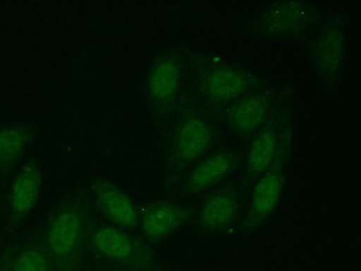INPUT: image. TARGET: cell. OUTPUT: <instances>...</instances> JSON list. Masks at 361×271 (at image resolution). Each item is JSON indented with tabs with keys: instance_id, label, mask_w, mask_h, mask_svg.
<instances>
[{
	"instance_id": "obj_1",
	"label": "cell",
	"mask_w": 361,
	"mask_h": 271,
	"mask_svg": "<svg viewBox=\"0 0 361 271\" xmlns=\"http://www.w3.org/2000/svg\"><path fill=\"white\" fill-rule=\"evenodd\" d=\"M92 224L84 199L69 195L54 210L44 232V251L54 267L71 271L80 263Z\"/></svg>"
},
{
	"instance_id": "obj_2",
	"label": "cell",
	"mask_w": 361,
	"mask_h": 271,
	"mask_svg": "<svg viewBox=\"0 0 361 271\" xmlns=\"http://www.w3.org/2000/svg\"><path fill=\"white\" fill-rule=\"evenodd\" d=\"M325 13L305 0H278L249 19L245 32L259 42H308Z\"/></svg>"
},
{
	"instance_id": "obj_3",
	"label": "cell",
	"mask_w": 361,
	"mask_h": 271,
	"mask_svg": "<svg viewBox=\"0 0 361 271\" xmlns=\"http://www.w3.org/2000/svg\"><path fill=\"white\" fill-rule=\"evenodd\" d=\"M348 15L329 11L308 42V60L317 80L329 92H339L347 67L349 44Z\"/></svg>"
},
{
	"instance_id": "obj_4",
	"label": "cell",
	"mask_w": 361,
	"mask_h": 271,
	"mask_svg": "<svg viewBox=\"0 0 361 271\" xmlns=\"http://www.w3.org/2000/svg\"><path fill=\"white\" fill-rule=\"evenodd\" d=\"M192 71L197 92L212 109L223 112L235 100L262 87L256 73L225 58L197 56Z\"/></svg>"
},
{
	"instance_id": "obj_5",
	"label": "cell",
	"mask_w": 361,
	"mask_h": 271,
	"mask_svg": "<svg viewBox=\"0 0 361 271\" xmlns=\"http://www.w3.org/2000/svg\"><path fill=\"white\" fill-rule=\"evenodd\" d=\"M215 141V127L200 112H186L176 120L164 145L167 183H178L195 164L212 152Z\"/></svg>"
},
{
	"instance_id": "obj_6",
	"label": "cell",
	"mask_w": 361,
	"mask_h": 271,
	"mask_svg": "<svg viewBox=\"0 0 361 271\" xmlns=\"http://www.w3.org/2000/svg\"><path fill=\"white\" fill-rule=\"evenodd\" d=\"M248 140L243 159V181L247 187L278 162H287L290 156L293 133L288 109L276 107L269 121Z\"/></svg>"
},
{
	"instance_id": "obj_7",
	"label": "cell",
	"mask_w": 361,
	"mask_h": 271,
	"mask_svg": "<svg viewBox=\"0 0 361 271\" xmlns=\"http://www.w3.org/2000/svg\"><path fill=\"white\" fill-rule=\"evenodd\" d=\"M88 243L94 255L113 263L114 267L131 271H154L157 266L156 255L148 243L113 224L92 226Z\"/></svg>"
},
{
	"instance_id": "obj_8",
	"label": "cell",
	"mask_w": 361,
	"mask_h": 271,
	"mask_svg": "<svg viewBox=\"0 0 361 271\" xmlns=\"http://www.w3.org/2000/svg\"><path fill=\"white\" fill-rule=\"evenodd\" d=\"M186 81V63L176 52H164L146 73L144 95L148 110L156 119H167L180 102Z\"/></svg>"
},
{
	"instance_id": "obj_9",
	"label": "cell",
	"mask_w": 361,
	"mask_h": 271,
	"mask_svg": "<svg viewBox=\"0 0 361 271\" xmlns=\"http://www.w3.org/2000/svg\"><path fill=\"white\" fill-rule=\"evenodd\" d=\"M244 154L225 147L209 152L183 176L177 186L179 197H192L220 187L243 164Z\"/></svg>"
},
{
	"instance_id": "obj_10",
	"label": "cell",
	"mask_w": 361,
	"mask_h": 271,
	"mask_svg": "<svg viewBox=\"0 0 361 271\" xmlns=\"http://www.w3.org/2000/svg\"><path fill=\"white\" fill-rule=\"evenodd\" d=\"M277 104L269 87H260L223 110L227 131L239 139H249L269 121Z\"/></svg>"
},
{
	"instance_id": "obj_11",
	"label": "cell",
	"mask_w": 361,
	"mask_h": 271,
	"mask_svg": "<svg viewBox=\"0 0 361 271\" xmlns=\"http://www.w3.org/2000/svg\"><path fill=\"white\" fill-rule=\"evenodd\" d=\"M286 162H278L252 183L241 231L252 234L277 212L286 187Z\"/></svg>"
},
{
	"instance_id": "obj_12",
	"label": "cell",
	"mask_w": 361,
	"mask_h": 271,
	"mask_svg": "<svg viewBox=\"0 0 361 271\" xmlns=\"http://www.w3.org/2000/svg\"><path fill=\"white\" fill-rule=\"evenodd\" d=\"M194 216V207L171 199L147 203L140 210L139 227L149 243H158L180 230Z\"/></svg>"
},
{
	"instance_id": "obj_13",
	"label": "cell",
	"mask_w": 361,
	"mask_h": 271,
	"mask_svg": "<svg viewBox=\"0 0 361 271\" xmlns=\"http://www.w3.org/2000/svg\"><path fill=\"white\" fill-rule=\"evenodd\" d=\"M90 193L94 206L110 224L127 231L139 227L140 210L135 201L111 180L94 178L90 185Z\"/></svg>"
},
{
	"instance_id": "obj_14",
	"label": "cell",
	"mask_w": 361,
	"mask_h": 271,
	"mask_svg": "<svg viewBox=\"0 0 361 271\" xmlns=\"http://www.w3.org/2000/svg\"><path fill=\"white\" fill-rule=\"evenodd\" d=\"M240 195L233 186L216 188L202 200L197 227L204 235H217L233 227L240 214Z\"/></svg>"
},
{
	"instance_id": "obj_15",
	"label": "cell",
	"mask_w": 361,
	"mask_h": 271,
	"mask_svg": "<svg viewBox=\"0 0 361 271\" xmlns=\"http://www.w3.org/2000/svg\"><path fill=\"white\" fill-rule=\"evenodd\" d=\"M42 172L39 164L27 162L13 178L9 193V208L13 222H21L30 216L42 195Z\"/></svg>"
},
{
	"instance_id": "obj_16",
	"label": "cell",
	"mask_w": 361,
	"mask_h": 271,
	"mask_svg": "<svg viewBox=\"0 0 361 271\" xmlns=\"http://www.w3.org/2000/svg\"><path fill=\"white\" fill-rule=\"evenodd\" d=\"M32 140V133L21 126L0 128V167H13L23 158Z\"/></svg>"
},
{
	"instance_id": "obj_17",
	"label": "cell",
	"mask_w": 361,
	"mask_h": 271,
	"mask_svg": "<svg viewBox=\"0 0 361 271\" xmlns=\"http://www.w3.org/2000/svg\"><path fill=\"white\" fill-rule=\"evenodd\" d=\"M11 271H54V265L44 249L28 246L13 258Z\"/></svg>"
},
{
	"instance_id": "obj_18",
	"label": "cell",
	"mask_w": 361,
	"mask_h": 271,
	"mask_svg": "<svg viewBox=\"0 0 361 271\" xmlns=\"http://www.w3.org/2000/svg\"><path fill=\"white\" fill-rule=\"evenodd\" d=\"M105 271H131L129 269L119 268V267H113V268L107 269Z\"/></svg>"
}]
</instances>
